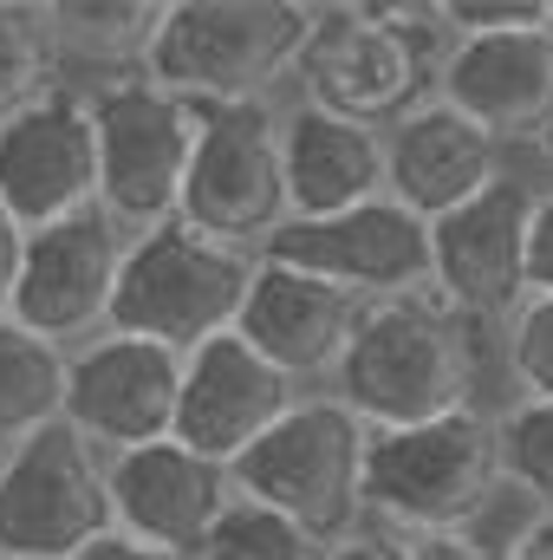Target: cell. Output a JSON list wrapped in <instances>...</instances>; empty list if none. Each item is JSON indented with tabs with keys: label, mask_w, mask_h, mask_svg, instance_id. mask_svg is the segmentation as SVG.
I'll return each mask as SVG.
<instances>
[{
	"label": "cell",
	"mask_w": 553,
	"mask_h": 560,
	"mask_svg": "<svg viewBox=\"0 0 553 560\" xmlns=\"http://www.w3.org/2000/svg\"><path fill=\"white\" fill-rule=\"evenodd\" d=\"M183 222L209 242L268 255V242L293 222L286 118L274 105H202V143L183 189Z\"/></svg>",
	"instance_id": "9c48e42d"
},
{
	"label": "cell",
	"mask_w": 553,
	"mask_h": 560,
	"mask_svg": "<svg viewBox=\"0 0 553 560\" xmlns=\"http://www.w3.org/2000/svg\"><path fill=\"white\" fill-rule=\"evenodd\" d=\"M528 300H553V183L541 189L534 235H528Z\"/></svg>",
	"instance_id": "83f0119b"
},
{
	"label": "cell",
	"mask_w": 553,
	"mask_h": 560,
	"mask_svg": "<svg viewBox=\"0 0 553 560\" xmlns=\"http://www.w3.org/2000/svg\"><path fill=\"white\" fill-rule=\"evenodd\" d=\"M85 560H169V555H143V548H131V541H118V535H111L105 548H92Z\"/></svg>",
	"instance_id": "d6a6232c"
},
{
	"label": "cell",
	"mask_w": 553,
	"mask_h": 560,
	"mask_svg": "<svg viewBox=\"0 0 553 560\" xmlns=\"http://www.w3.org/2000/svg\"><path fill=\"white\" fill-rule=\"evenodd\" d=\"M502 489H508L502 482V436H495L489 411L372 436L365 502H372V522L391 535L482 528V515L495 509Z\"/></svg>",
	"instance_id": "8992f818"
},
{
	"label": "cell",
	"mask_w": 553,
	"mask_h": 560,
	"mask_svg": "<svg viewBox=\"0 0 553 560\" xmlns=\"http://www.w3.org/2000/svg\"><path fill=\"white\" fill-rule=\"evenodd\" d=\"M534 209H541V183L528 176H502L489 196H475L469 209L443 215L430 229L436 248V293L462 313V319H515L528 306V235H534Z\"/></svg>",
	"instance_id": "5bb4252c"
},
{
	"label": "cell",
	"mask_w": 553,
	"mask_h": 560,
	"mask_svg": "<svg viewBox=\"0 0 553 560\" xmlns=\"http://www.w3.org/2000/svg\"><path fill=\"white\" fill-rule=\"evenodd\" d=\"M553 26V0H443V33L475 39V33H534Z\"/></svg>",
	"instance_id": "4316f807"
},
{
	"label": "cell",
	"mask_w": 553,
	"mask_h": 560,
	"mask_svg": "<svg viewBox=\"0 0 553 560\" xmlns=\"http://www.w3.org/2000/svg\"><path fill=\"white\" fill-rule=\"evenodd\" d=\"M475 392H482L475 319H462L436 287L365 306V326L332 378V398L352 405L372 430H411L482 411Z\"/></svg>",
	"instance_id": "6da1fadb"
},
{
	"label": "cell",
	"mask_w": 553,
	"mask_h": 560,
	"mask_svg": "<svg viewBox=\"0 0 553 560\" xmlns=\"http://www.w3.org/2000/svg\"><path fill=\"white\" fill-rule=\"evenodd\" d=\"M443 52H449L443 7L332 0V7H319L313 46L299 59V105L391 131L416 105L436 98Z\"/></svg>",
	"instance_id": "7a4b0ae2"
},
{
	"label": "cell",
	"mask_w": 553,
	"mask_h": 560,
	"mask_svg": "<svg viewBox=\"0 0 553 560\" xmlns=\"http://www.w3.org/2000/svg\"><path fill=\"white\" fill-rule=\"evenodd\" d=\"M59 85H66V66L46 26V0H0V125L33 112Z\"/></svg>",
	"instance_id": "603a6c76"
},
{
	"label": "cell",
	"mask_w": 553,
	"mask_h": 560,
	"mask_svg": "<svg viewBox=\"0 0 553 560\" xmlns=\"http://www.w3.org/2000/svg\"><path fill=\"white\" fill-rule=\"evenodd\" d=\"M508 378L521 385V398L553 405V300H528L508 319Z\"/></svg>",
	"instance_id": "484cf974"
},
{
	"label": "cell",
	"mask_w": 553,
	"mask_h": 560,
	"mask_svg": "<svg viewBox=\"0 0 553 560\" xmlns=\"http://www.w3.org/2000/svg\"><path fill=\"white\" fill-rule=\"evenodd\" d=\"M202 560H326V548H319L299 522H286L280 509L242 495V502L222 515V528L209 535Z\"/></svg>",
	"instance_id": "d4e9b609"
},
{
	"label": "cell",
	"mask_w": 553,
	"mask_h": 560,
	"mask_svg": "<svg viewBox=\"0 0 553 560\" xmlns=\"http://www.w3.org/2000/svg\"><path fill=\"white\" fill-rule=\"evenodd\" d=\"M411 560H502V548L482 541V528H449V535H404Z\"/></svg>",
	"instance_id": "f1b7e54d"
},
{
	"label": "cell",
	"mask_w": 553,
	"mask_h": 560,
	"mask_svg": "<svg viewBox=\"0 0 553 560\" xmlns=\"http://www.w3.org/2000/svg\"><path fill=\"white\" fill-rule=\"evenodd\" d=\"M255 275H261V255L209 242L189 222L150 229L125 255L111 332H131V339L169 346L189 359V352L242 332L248 300H255Z\"/></svg>",
	"instance_id": "277c9868"
},
{
	"label": "cell",
	"mask_w": 553,
	"mask_h": 560,
	"mask_svg": "<svg viewBox=\"0 0 553 560\" xmlns=\"http://www.w3.org/2000/svg\"><path fill=\"white\" fill-rule=\"evenodd\" d=\"M242 502V482L228 463H209L183 443H150L131 456H111V515L118 541L143 555L169 560H202L209 535L222 515Z\"/></svg>",
	"instance_id": "9a60e30c"
},
{
	"label": "cell",
	"mask_w": 553,
	"mask_h": 560,
	"mask_svg": "<svg viewBox=\"0 0 553 560\" xmlns=\"http://www.w3.org/2000/svg\"><path fill=\"white\" fill-rule=\"evenodd\" d=\"M365 326V300L332 287L319 275H299V268H280V261H261L255 275V300H248V319H242V339L280 365L299 392L306 385H326L339 378L352 339Z\"/></svg>",
	"instance_id": "ac0fdd59"
},
{
	"label": "cell",
	"mask_w": 553,
	"mask_h": 560,
	"mask_svg": "<svg viewBox=\"0 0 553 560\" xmlns=\"http://www.w3.org/2000/svg\"><path fill=\"white\" fill-rule=\"evenodd\" d=\"M385 150H391V202H404L430 229L508 176V143L489 138L475 118H462L443 98L416 105L404 125H391Z\"/></svg>",
	"instance_id": "d6986e66"
},
{
	"label": "cell",
	"mask_w": 553,
	"mask_h": 560,
	"mask_svg": "<svg viewBox=\"0 0 553 560\" xmlns=\"http://www.w3.org/2000/svg\"><path fill=\"white\" fill-rule=\"evenodd\" d=\"M183 372H189L183 352L131 339V332H105V339L72 352L66 423L98 456H131V450H150V443H176Z\"/></svg>",
	"instance_id": "7c38bea8"
},
{
	"label": "cell",
	"mask_w": 553,
	"mask_h": 560,
	"mask_svg": "<svg viewBox=\"0 0 553 560\" xmlns=\"http://www.w3.org/2000/svg\"><path fill=\"white\" fill-rule=\"evenodd\" d=\"M261 261L319 275L345 293H358L365 306L378 300H411L436 287V248H430V222L411 215L404 202L378 196L352 215H326V222H286Z\"/></svg>",
	"instance_id": "8fae6325"
},
{
	"label": "cell",
	"mask_w": 553,
	"mask_h": 560,
	"mask_svg": "<svg viewBox=\"0 0 553 560\" xmlns=\"http://www.w3.org/2000/svg\"><path fill=\"white\" fill-rule=\"evenodd\" d=\"M436 98L456 105L462 118H475L508 150L515 143L541 150V138L553 131V26L449 39Z\"/></svg>",
	"instance_id": "e0dca14e"
},
{
	"label": "cell",
	"mask_w": 553,
	"mask_h": 560,
	"mask_svg": "<svg viewBox=\"0 0 553 560\" xmlns=\"http://www.w3.org/2000/svg\"><path fill=\"white\" fill-rule=\"evenodd\" d=\"M98 118V170H105V215L138 242L150 229L183 222V189L196 170L202 143V105L176 98L150 72L98 85L92 92Z\"/></svg>",
	"instance_id": "52a82bcc"
},
{
	"label": "cell",
	"mask_w": 553,
	"mask_h": 560,
	"mask_svg": "<svg viewBox=\"0 0 553 560\" xmlns=\"http://www.w3.org/2000/svg\"><path fill=\"white\" fill-rule=\"evenodd\" d=\"M313 26V0H169L150 79L189 105H268L280 79H299Z\"/></svg>",
	"instance_id": "3957f363"
},
{
	"label": "cell",
	"mask_w": 553,
	"mask_h": 560,
	"mask_svg": "<svg viewBox=\"0 0 553 560\" xmlns=\"http://www.w3.org/2000/svg\"><path fill=\"white\" fill-rule=\"evenodd\" d=\"M125 255H131V235L105 209L72 215L59 229H39L26 242V275H20L13 319L33 326L39 339L66 346V352L105 339L111 306H118V280H125Z\"/></svg>",
	"instance_id": "4fadbf2b"
},
{
	"label": "cell",
	"mask_w": 553,
	"mask_h": 560,
	"mask_svg": "<svg viewBox=\"0 0 553 560\" xmlns=\"http://www.w3.org/2000/svg\"><path fill=\"white\" fill-rule=\"evenodd\" d=\"M372 436L378 430L352 405H339L332 392H306L293 405V418L280 423L261 450H248L235 463V482H242V495L280 509L286 522H299L332 555L339 541L372 528V502H365Z\"/></svg>",
	"instance_id": "5b68a950"
},
{
	"label": "cell",
	"mask_w": 553,
	"mask_h": 560,
	"mask_svg": "<svg viewBox=\"0 0 553 560\" xmlns=\"http://www.w3.org/2000/svg\"><path fill=\"white\" fill-rule=\"evenodd\" d=\"M0 209L26 235L105 209L98 118L85 85H59L13 125H0Z\"/></svg>",
	"instance_id": "30bf717a"
},
{
	"label": "cell",
	"mask_w": 553,
	"mask_h": 560,
	"mask_svg": "<svg viewBox=\"0 0 553 560\" xmlns=\"http://www.w3.org/2000/svg\"><path fill=\"white\" fill-rule=\"evenodd\" d=\"M66 385H72V352L20 319H0V456L66 423Z\"/></svg>",
	"instance_id": "7402d4cb"
},
{
	"label": "cell",
	"mask_w": 553,
	"mask_h": 560,
	"mask_svg": "<svg viewBox=\"0 0 553 560\" xmlns=\"http://www.w3.org/2000/svg\"><path fill=\"white\" fill-rule=\"evenodd\" d=\"M306 392L268 365L242 332L235 339H215L202 352H189V372H183V411H176V443L209 456V463H242L248 450H261L280 423L293 418Z\"/></svg>",
	"instance_id": "2e32d148"
},
{
	"label": "cell",
	"mask_w": 553,
	"mask_h": 560,
	"mask_svg": "<svg viewBox=\"0 0 553 560\" xmlns=\"http://www.w3.org/2000/svg\"><path fill=\"white\" fill-rule=\"evenodd\" d=\"M111 535V456H98L72 423L0 456V560H85Z\"/></svg>",
	"instance_id": "ba28073f"
},
{
	"label": "cell",
	"mask_w": 553,
	"mask_h": 560,
	"mask_svg": "<svg viewBox=\"0 0 553 560\" xmlns=\"http://www.w3.org/2000/svg\"><path fill=\"white\" fill-rule=\"evenodd\" d=\"M502 560H553V515H528V522L502 541Z\"/></svg>",
	"instance_id": "1f68e13d"
},
{
	"label": "cell",
	"mask_w": 553,
	"mask_h": 560,
	"mask_svg": "<svg viewBox=\"0 0 553 560\" xmlns=\"http://www.w3.org/2000/svg\"><path fill=\"white\" fill-rule=\"evenodd\" d=\"M326 560H411V548H404V535H391V528L372 522V528H358L352 541H339Z\"/></svg>",
	"instance_id": "4dcf8cb0"
},
{
	"label": "cell",
	"mask_w": 553,
	"mask_h": 560,
	"mask_svg": "<svg viewBox=\"0 0 553 560\" xmlns=\"http://www.w3.org/2000/svg\"><path fill=\"white\" fill-rule=\"evenodd\" d=\"M163 13H169V0H46V26H52L66 85H79V72H92L85 92H98V85L150 72Z\"/></svg>",
	"instance_id": "44dd1931"
},
{
	"label": "cell",
	"mask_w": 553,
	"mask_h": 560,
	"mask_svg": "<svg viewBox=\"0 0 553 560\" xmlns=\"http://www.w3.org/2000/svg\"><path fill=\"white\" fill-rule=\"evenodd\" d=\"M26 229L0 209V319H13V300H20V275H26Z\"/></svg>",
	"instance_id": "f546056e"
},
{
	"label": "cell",
	"mask_w": 553,
	"mask_h": 560,
	"mask_svg": "<svg viewBox=\"0 0 553 560\" xmlns=\"http://www.w3.org/2000/svg\"><path fill=\"white\" fill-rule=\"evenodd\" d=\"M495 436H502V482L528 495L534 515H553V405L515 398L495 418Z\"/></svg>",
	"instance_id": "cb8c5ba5"
},
{
	"label": "cell",
	"mask_w": 553,
	"mask_h": 560,
	"mask_svg": "<svg viewBox=\"0 0 553 560\" xmlns=\"http://www.w3.org/2000/svg\"><path fill=\"white\" fill-rule=\"evenodd\" d=\"M286 196H293V222L352 215V209L391 196L385 131L319 112V105H293L286 112Z\"/></svg>",
	"instance_id": "ffe728a7"
}]
</instances>
